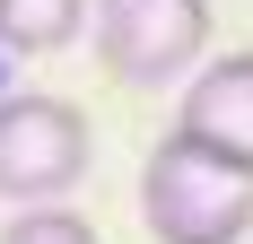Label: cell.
Instances as JSON below:
<instances>
[{"mask_svg": "<svg viewBox=\"0 0 253 244\" xmlns=\"http://www.w3.org/2000/svg\"><path fill=\"white\" fill-rule=\"evenodd\" d=\"M140 218L157 244H236L253 236V174L227 166L218 148L166 131L140 166Z\"/></svg>", "mask_w": 253, "mask_h": 244, "instance_id": "obj_1", "label": "cell"}, {"mask_svg": "<svg viewBox=\"0 0 253 244\" xmlns=\"http://www.w3.org/2000/svg\"><path fill=\"white\" fill-rule=\"evenodd\" d=\"M87 35L123 87H175L210 52V0H96Z\"/></svg>", "mask_w": 253, "mask_h": 244, "instance_id": "obj_2", "label": "cell"}, {"mask_svg": "<svg viewBox=\"0 0 253 244\" xmlns=\"http://www.w3.org/2000/svg\"><path fill=\"white\" fill-rule=\"evenodd\" d=\"M87 157H96V140L70 96H0V201L9 209L79 192Z\"/></svg>", "mask_w": 253, "mask_h": 244, "instance_id": "obj_3", "label": "cell"}, {"mask_svg": "<svg viewBox=\"0 0 253 244\" xmlns=\"http://www.w3.org/2000/svg\"><path fill=\"white\" fill-rule=\"evenodd\" d=\"M175 131H183V140H201V148H218L227 166L253 174V52H218V61L192 70Z\"/></svg>", "mask_w": 253, "mask_h": 244, "instance_id": "obj_4", "label": "cell"}, {"mask_svg": "<svg viewBox=\"0 0 253 244\" xmlns=\"http://www.w3.org/2000/svg\"><path fill=\"white\" fill-rule=\"evenodd\" d=\"M87 35V0H0V52H70Z\"/></svg>", "mask_w": 253, "mask_h": 244, "instance_id": "obj_5", "label": "cell"}, {"mask_svg": "<svg viewBox=\"0 0 253 244\" xmlns=\"http://www.w3.org/2000/svg\"><path fill=\"white\" fill-rule=\"evenodd\" d=\"M0 244H96V227L79 209H61V201H35V209H18L0 227Z\"/></svg>", "mask_w": 253, "mask_h": 244, "instance_id": "obj_6", "label": "cell"}]
</instances>
